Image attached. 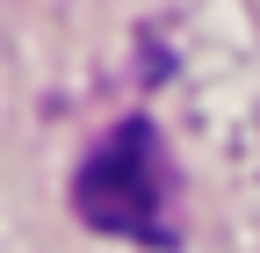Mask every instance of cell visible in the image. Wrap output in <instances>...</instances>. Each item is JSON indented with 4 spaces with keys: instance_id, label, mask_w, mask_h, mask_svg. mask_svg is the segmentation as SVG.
<instances>
[{
    "instance_id": "cell-1",
    "label": "cell",
    "mask_w": 260,
    "mask_h": 253,
    "mask_svg": "<svg viewBox=\"0 0 260 253\" xmlns=\"http://www.w3.org/2000/svg\"><path fill=\"white\" fill-rule=\"evenodd\" d=\"M174 167H167V145H159L152 123H116L80 160L73 174V210L87 217L94 232L130 239V246H174Z\"/></svg>"
}]
</instances>
